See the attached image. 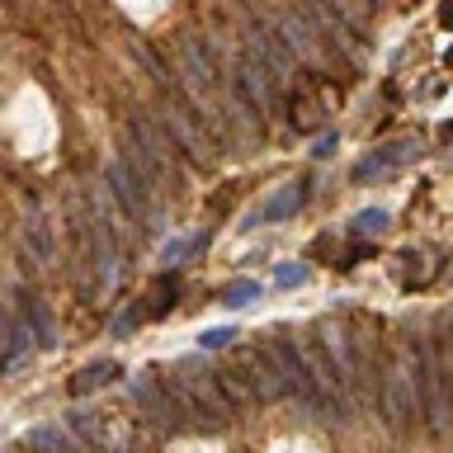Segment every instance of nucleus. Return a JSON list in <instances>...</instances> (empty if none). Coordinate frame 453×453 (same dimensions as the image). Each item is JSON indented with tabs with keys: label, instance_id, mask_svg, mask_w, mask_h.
Masks as SVG:
<instances>
[{
	"label": "nucleus",
	"instance_id": "18",
	"mask_svg": "<svg viewBox=\"0 0 453 453\" xmlns=\"http://www.w3.org/2000/svg\"><path fill=\"white\" fill-rule=\"evenodd\" d=\"M255 293H260V283H250V279H236V283H226V288H222V307H246Z\"/></svg>",
	"mask_w": 453,
	"mask_h": 453
},
{
	"label": "nucleus",
	"instance_id": "3",
	"mask_svg": "<svg viewBox=\"0 0 453 453\" xmlns=\"http://www.w3.org/2000/svg\"><path fill=\"white\" fill-rule=\"evenodd\" d=\"M416 349V388H420V416L430 425V434H444L449 420H453V378L444 368V354L434 349L430 335H416L411 340Z\"/></svg>",
	"mask_w": 453,
	"mask_h": 453
},
{
	"label": "nucleus",
	"instance_id": "15",
	"mask_svg": "<svg viewBox=\"0 0 453 453\" xmlns=\"http://www.w3.org/2000/svg\"><path fill=\"white\" fill-rule=\"evenodd\" d=\"M326 5H331V10L340 14V19H345V24L354 28V34H364V28H368V19H373V10H368V5H359V0H326Z\"/></svg>",
	"mask_w": 453,
	"mask_h": 453
},
{
	"label": "nucleus",
	"instance_id": "8",
	"mask_svg": "<svg viewBox=\"0 0 453 453\" xmlns=\"http://www.w3.org/2000/svg\"><path fill=\"white\" fill-rule=\"evenodd\" d=\"M133 396L142 402V411H147V420H151L161 434L180 430V411H175V402H170V392L161 388V378H156V368H147L142 378H133Z\"/></svg>",
	"mask_w": 453,
	"mask_h": 453
},
{
	"label": "nucleus",
	"instance_id": "10",
	"mask_svg": "<svg viewBox=\"0 0 453 453\" xmlns=\"http://www.w3.org/2000/svg\"><path fill=\"white\" fill-rule=\"evenodd\" d=\"M307 189H311L307 180H288V184H283V189L260 208V222H283V218H293V212L307 203Z\"/></svg>",
	"mask_w": 453,
	"mask_h": 453
},
{
	"label": "nucleus",
	"instance_id": "14",
	"mask_svg": "<svg viewBox=\"0 0 453 453\" xmlns=\"http://www.w3.org/2000/svg\"><path fill=\"white\" fill-rule=\"evenodd\" d=\"M24 246H28V255H38V260H48V255H52V241H48V226H42V212H28V218H24Z\"/></svg>",
	"mask_w": 453,
	"mask_h": 453
},
{
	"label": "nucleus",
	"instance_id": "2",
	"mask_svg": "<svg viewBox=\"0 0 453 453\" xmlns=\"http://www.w3.org/2000/svg\"><path fill=\"white\" fill-rule=\"evenodd\" d=\"M226 396L241 406V402H279L283 396V368H279V354L274 345H246L236 349L232 368H218Z\"/></svg>",
	"mask_w": 453,
	"mask_h": 453
},
{
	"label": "nucleus",
	"instance_id": "21",
	"mask_svg": "<svg viewBox=\"0 0 453 453\" xmlns=\"http://www.w3.org/2000/svg\"><path fill=\"white\" fill-rule=\"evenodd\" d=\"M274 279L283 283V288H293V283L303 279V269H297V265H279V274H274Z\"/></svg>",
	"mask_w": 453,
	"mask_h": 453
},
{
	"label": "nucleus",
	"instance_id": "12",
	"mask_svg": "<svg viewBox=\"0 0 453 453\" xmlns=\"http://www.w3.org/2000/svg\"><path fill=\"white\" fill-rule=\"evenodd\" d=\"M19 303H24V321H28V331H34L38 345H57V326H52V317H48V307H42V297L19 293Z\"/></svg>",
	"mask_w": 453,
	"mask_h": 453
},
{
	"label": "nucleus",
	"instance_id": "11",
	"mask_svg": "<svg viewBox=\"0 0 453 453\" xmlns=\"http://www.w3.org/2000/svg\"><path fill=\"white\" fill-rule=\"evenodd\" d=\"M283 104H288V113H293V127H297V133H317V127L326 123L321 119V104H317V99H311V90H303V95H297V90H288V95H283Z\"/></svg>",
	"mask_w": 453,
	"mask_h": 453
},
{
	"label": "nucleus",
	"instance_id": "1",
	"mask_svg": "<svg viewBox=\"0 0 453 453\" xmlns=\"http://www.w3.org/2000/svg\"><path fill=\"white\" fill-rule=\"evenodd\" d=\"M161 388L170 392V402L180 411V425H194V430H218L236 416V402L226 396L218 368H203L198 359H184V364H170V368H156Z\"/></svg>",
	"mask_w": 453,
	"mask_h": 453
},
{
	"label": "nucleus",
	"instance_id": "13",
	"mask_svg": "<svg viewBox=\"0 0 453 453\" xmlns=\"http://www.w3.org/2000/svg\"><path fill=\"white\" fill-rule=\"evenodd\" d=\"M175 297H180V279H175V274H161V279H156L151 288H147V297H142V303H147V317L161 321L165 311L175 307Z\"/></svg>",
	"mask_w": 453,
	"mask_h": 453
},
{
	"label": "nucleus",
	"instance_id": "6",
	"mask_svg": "<svg viewBox=\"0 0 453 453\" xmlns=\"http://www.w3.org/2000/svg\"><path fill=\"white\" fill-rule=\"evenodd\" d=\"M104 184H109V194L123 203V212L133 222H147L151 218V184L133 170V161L127 156H113V161L104 165Z\"/></svg>",
	"mask_w": 453,
	"mask_h": 453
},
{
	"label": "nucleus",
	"instance_id": "4",
	"mask_svg": "<svg viewBox=\"0 0 453 453\" xmlns=\"http://www.w3.org/2000/svg\"><path fill=\"white\" fill-rule=\"evenodd\" d=\"M378 396L373 402L382 406V420H388L392 434H406V425L420 416V388H416V359L406 354H388L378 368Z\"/></svg>",
	"mask_w": 453,
	"mask_h": 453
},
{
	"label": "nucleus",
	"instance_id": "17",
	"mask_svg": "<svg viewBox=\"0 0 453 453\" xmlns=\"http://www.w3.org/2000/svg\"><path fill=\"white\" fill-rule=\"evenodd\" d=\"M388 212H382V208H368V212H359V218H354L349 222V236H382V232H388Z\"/></svg>",
	"mask_w": 453,
	"mask_h": 453
},
{
	"label": "nucleus",
	"instance_id": "16",
	"mask_svg": "<svg viewBox=\"0 0 453 453\" xmlns=\"http://www.w3.org/2000/svg\"><path fill=\"white\" fill-rule=\"evenodd\" d=\"M28 449H34V453H76V449L62 439V430H52V425H42V430L28 434Z\"/></svg>",
	"mask_w": 453,
	"mask_h": 453
},
{
	"label": "nucleus",
	"instance_id": "5",
	"mask_svg": "<svg viewBox=\"0 0 453 453\" xmlns=\"http://www.w3.org/2000/svg\"><path fill=\"white\" fill-rule=\"evenodd\" d=\"M66 430L95 453H133V425H127V416H119V411L76 406L66 416Z\"/></svg>",
	"mask_w": 453,
	"mask_h": 453
},
{
	"label": "nucleus",
	"instance_id": "7",
	"mask_svg": "<svg viewBox=\"0 0 453 453\" xmlns=\"http://www.w3.org/2000/svg\"><path fill=\"white\" fill-rule=\"evenodd\" d=\"M420 151H425V142L420 137H396V142H382V147L373 151V156H364L359 165H354V180H382V175H392V170H402V165H411V161H420Z\"/></svg>",
	"mask_w": 453,
	"mask_h": 453
},
{
	"label": "nucleus",
	"instance_id": "20",
	"mask_svg": "<svg viewBox=\"0 0 453 453\" xmlns=\"http://www.w3.org/2000/svg\"><path fill=\"white\" fill-rule=\"evenodd\" d=\"M232 340H241L232 326H212V331L198 335V345H203V349H232Z\"/></svg>",
	"mask_w": 453,
	"mask_h": 453
},
{
	"label": "nucleus",
	"instance_id": "9",
	"mask_svg": "<svg viewBox=\"0 0 453 453\" xmlns=\"http://www.w3.org/2000/svg\"><path fill=\"white\" fill-rule=\"evenodd\" d=\"M113 378H123V364H119V359H95V364H85L81 373H71L66 392H71V396H90V392H99V388H109Z\"/></svg>",
	"mask_w": 453,
	"mask_h": 453
},
{
	"label": "nucleus",
	"instance_id": "19",
	"mask_svg": "<svg viewBox=\"0 0 453 453\" xmlns=\"http://www.w3.org/2000/svg\"><path fill=\"white\" fill-rule=\"evenodd\" d=\"M142 321H147V303L137 297V303H127V311H123L119 321H113V335H127V331H137Z\"/></svg>",
	"mask_w": 453,
	"mask_h": 453
}]
</instances>
